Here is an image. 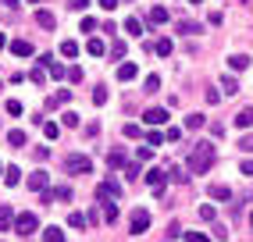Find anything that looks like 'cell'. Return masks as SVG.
Masks as SVG:
<instances>
[{
    "label": "cell",
    "instance_id": "6da1fadb",
    "mask_svg": "<svg viewBox=\"0 0 253 242\" xmlns=\"http://www.w3.org/2000/svg\"><path fill=\"white\" fill-rule=\"evenodd\" d=\"M214 157H217V150H214V143H196L193 146V153H189V175H207V171L214 167Z\"/></svg>",
    "mask_w": 253,
    "mask_h": 242
},
{
    "label": "cell",
    "instance_id": "7a4b0ae2",
    "mask_svg": "<svg viewBox=\"0 0 253 242\" xmlns=\"http://www.w3.org/2000/svg\"><path fill=\"white\" fill-rule=\"evenodd\" d=\"M64 171H68V175H89L93 161L86 157V153H72V157H64Z\"/></svg>",
    "mask_w": 253,
    "mask_h": 242
},
{
    "label": "cell",
    "instance_id": "3957f363",
    "mask_svg": "<svg viewBox=\"0 0 253 242\" xmlns=\"http://www.w3.org/2000/svg\"><path fill=\"white\" fill-rule=\"evenodd\" d=\"M14 232H18L22 239H29L32 232H40V217L32 214V210H25V214H18V221H14Z\"/></svg>",
    "mask_w": 253,
    "mask_h": 242
},
{
    "label": "cell",
    "instance_id": "277c9868",
    "mask_svg": "<svg viewBox=\"0 0 253 242\" xmlns=\"http://www.w3.org/2000/svg\"><path fill=\"white\" fill-rule=\"evenodd\" d=\"M96 200H104V203H118V200H122V185H118L114 178L100 182V185H96Z\"/></svg>",
    "mask_w": 253,
    "mask_h": 242
},
{
    "label": "cell",
    "instance_id": "5b68a950",
    "mask_svg": "<svg viewBox=\"0 0 253 242\" xmlns=\"http://www.w3.org/2000/svg\"><path fill=\"white\" fill-rule=\"evenodd\" d=\"M128 228H132V235H143L146 228H150V210H132V217H128Z\"/></svg>",
    "mask_w": 253,
    "mask_h": 242
},
{
    "label": "cell",
    "instance_id": "8992f818",
    "mask_svg": "<svg viewBox=\"0 0 253 242\" xmlns=\"http://www.w3.org/2000/svg\"><path fill=\"white\" fill-rule=\"evenodd\" d=\"M164 182H168V175H164V171H161V167H150V171H146V185H150V189H154V193H157V196L164 193Z\"/></svg>",
    "mask_w": 253,
    "mask_h": 242
},
{
    "label": "cell",
    "instance_id": "52a82bcc",
    "mask_svg": "<svg viewBox=\"0 0 253 242\" xmlns=\"http://www.w3.org/2000/svg\"><path fill=\"white\" fill-rule=\"evenodd\" d=\"M46 185H50L46 171H32V175H29V189H32V193H46Z\"/></svg>",
    "mask_w": 253,
    "mask_h": 242
},
{
    "label": "cell",
    "instance_id": "ba28073f",
    "mask_svg": "<svg viewBox=\"0 0 253 242\" xmlns=\"http://www.w3.org/2000/svg\"><path fill=\"white\" fill-rule=\"evenodd\" d=\"M14 221H18V214H14L11 206L4 203V206H0V232H11V228H14Z\"/></svg>",
    "mask_w": 253,
    "mask_h": 242
},
{
    "label": "cell",
    "instance_id": "9c48e42d",
    "mask_svg": "<svg viewBox=\"0 0 253 242\" xmlns=\"http://www.w3.org/2000/svg\"><path fill=\"white\" fill-rule=\"evenodd\" d=\"M143 121H146V125H164V121H168V111H164V107H150V111L143 114Z\"/></svg>",
    "mask_w": 253,
    "mask_h": 242
},
{
    "label": "cell",
    "instance_id": "30bf717a",
    "mask_svg": "<svg viewBox=\"0 0 253 242\" xmlns=\"http://www.w3.org/2000/svg\"><path fill=\"white\" fill-rule=\"evenodd\" d=\"M175 29L182 32V36H196V32H204V25H200V22H189V18H182Z\"/></svg>",
    "mask_w": 253,
    "mask_h": 242
},
{
    "label": "cell",
    "instance_id": "8fae6325",
    "mask_svg": "<svg viewBox=\"0 0 253 242\" xmlns=\"http://www.w3.org/2000/svg\"><path fill=\"white\" fill-rule=\"evenodd\" d=\"M11 54H14V57H32V43H29V40H14V43H11Z\"/></svg>",
    "mask_w": 253,
    "mask_h": 242
},
{
    "label": "cell",
    "instance_id": "7c38bea8",
    "mask_svg": "<svg viewBox=\"0 0 253 242\" xmlns=\"http://www.w3.org/2000/svg\"><path fill=\"white\" fill-rule=\"evenodd\" d=\"M136 72H139V68L132 64V61H125V64H118V79H122V82H132V79H136Z\"/></svg>",
    "mask_w": 253,
    "mask_h": 242
},
{
    "label": "cell",
    "instance_id": "4fadbf2b",
    "mask_svg": "<svg viewBox=\"0 0 253 242\" xmlns=\"http://www.w3.org/2000/svg\"><path fill=\"white\" fill-rule=\"evenodd\" d=\"M228 68H232V72H246V68H250V57H246V54H232V57H228Z\"/></svg>",
    "mask_w": 253,
    "mask_h": 242
},
{
    "label": "cell",
    "instance_id": "5bb4252c",
    "mask_svg": "<svg viewBox=\"0 0 253 242\" xmlns=\"http://www.w3.org/2000/svg\"><path fill=\"white\" fill-rule=\"evenodd\" d=\"M235 125H239V128H253V107H243L239 114H235Z\"/></svg>",
    "mask_w": 253,
    "mask_h": 242
},
{
    "label": "cell",
    "instance_id": "9a60e30c",
    "mask_svg": "<svg viewBox=\"0 0 253 242\" xmlns=\"http://www.w3.org/2000/svg\"><path fill=\"white\" fill-rule=\"evenodd\" d=\"M207 193H211V200H232V189L228 185H217V182L207 189Z\"/></svg>",
    "mask_w": 253,
    "mask_h": 242
},
{
    "label": "cell",
    "instance_id": "2e32d148",
    "mask_svg": "<svg viewBox=\"0 0 253 242\" xmlns=\"http://www.w3.org/2000/svg\"><path fill=\"white\" fill-rule=\"evenodd\" d=\"M168 22V7H150V25H164Z\"/></svg>",
    "mask_w": 253,
    "mask_h": 242
},
{
    "label": "cell",
    "instance_id": "e0dca14e",
    "mask_svg": "<svg viewBox=\"0 0 253 242\" xmlns=\"http://www.w3.org/2000/svg\"><path fill=\"white\" fill-rule=\"evenodd\" d=\"M86 50H89L93 57H104V54H107V46H104V40H96V36H93V40L86 43Z\"/></svg>",
    "mask_w": 253,
    "mask_h": 242
},
{
    "label": "cell",
    "instance_id": "ac0fdd59",
    "mask_svg": "<svg viewBox=\"0 0 253 242\" xmlns=\"http://www.w3.org/2000/svg\"><path fill=\"white\" fill-rule=\"evenodd\" d=\"M68 100H72V89H57L46 103H50V107H61V103H68Z\"/></svg>",
    "mask_w": 253,
    "mask_h": 242
},
{
    "label": "cell",
    "instance_id": "d6986e66",
    "mask_svg": "<svg viewBox=\"0 0 253 242\" xmlns=\"http://www.w3.org/2000/svg\"><path fill=\"white\" fill-rule=\"evenodd\" d=\"M43 242H64V232L50 224V228H43Z\"/></svg>",
    "mask_w": 253,
    "mask_h": 242
},
{
    "label": "cell",
    "instance_id": "ffe728a7",
    "mask_svg": "<svg viewBox=\"0 0 253 242\" xmlns=\"http://www.w3.org/2000/svg\"><path fill=\"white\" fill-rule=\"evenodd\" d=\"M36 22H40L43 29H54V25H57V18H54L50 11H36Z\"/></svg>",
    "mask_w": 253,
    "mask_h": 242
},
{
    "label": "cell",
    "instance_id": "44dd1931",
    "mask_svg": "<svg viewBox=\"0 0 253 242\" xmlns=\"http://www.w3.org/2000/svg\"><path fill=\"white\" fill-rule=\"evenodd\" d=\"M125 32L128 36H143V22L139 18H125Z\"/></svg>",
    "mask_w": 253,
    "mask_h": 242
},
{
    "label": "cell",
    "instance_id": "7402d4cb",
    "mask_svg": "<svg viewBox=\"0 0 253 242\" xmlns=\"http://www.w3.org/2000/svg\"><path fill=\"white\" fill-rule=\"evenodd\" d=\"M43 135H46V139H57V135H61V125H57V121H43Z\"/></svg>",
    "mask_w": 253,
    "mask_h": 242
},
{
    "label": "cell",
    "instance_id": "603a6c76",
    "mask_svg": "<svg viewBox=\"0 0 253 242\" xmlns=\"http://www.w3.org/2000/svg\"><path fill=\"white\" fill-rule=\"evenodd\" d=\"M7 143H11V146H25V132H22V128H11V132H7Z\"/></svg>",
    "mask_w": 253,
    "mask_h": 242
},
{
    "label": "cell",
    "instance_id": "cb8c5ba5",
    "mask_svg": "<svg viewBox=\"0 0 253 242\" xmlns=\"http://www.w3.org/2000/svg\"><path fill=\"white\" fill-rule=\"evenodd\" d=\"M107 164H111V167H125V153H122V150H111V153H107Z\"/></svg>",
    "mask_w": 253,
    "mask_h": 242
},
{
    "label": "cell",
    "instance_id": "d4e9b609",
    "mask_svg": "<svg viewBox=\"0 0 253 242\" xmlns=\"http://www.w3.org/2000/svg\"><path fill=\"white\" fill-rule=\"evenodd\" d=\"M4 182H7V185H18V182H22V171H18V167H4Z\"/></svg>",
    "mask_w": 253,
    "mask_h": 242
},
{
    "label": "cell",
    "instance_id": "484cf974",
    "mask_svg": "<svg viewBox=\"0 0 253 242\" xmlns=\"http://www.w3.org/2000/svg\"><path fill=\"white\" fill-rule=\"evenodd\" d=\"M221 89H225L228 96H235V93H239V82H235L232 75H225V79H221Z\"/></svg>",
    "mask_w": 253,
    "mask_h": 242
},
{
    "label": "cell",
    "instance_id": "4316f807",
    "mask_svg": "<svg viewBox=\"0 0 253 242\" xmlns=\"http://www.w3.org/2000/svg\"><path fill=\"white\" fill-rule=\"evenodd\" d=\"M68 224H72V228H86L89 221H86V214H79V210H72V214H68Z\"/></svg>",
    "mask_w": 253,
    "mask_h": 242
},
{
    "label": "cell",
    "instance_id": "83f0119b",
    "mask_svg": "<svg viewBox=\"0 0 253 242\" xmlns=\"http://www.w3.org/2000/svg\"><path fill=\"white\" fill-rule=\"evenodd\" d=\"M50 196H54V200H64V203H68V200H72V189H68V185H57V189H50Z\"/></svg>",
    "mask_w": 253,
    "mask_h": 242
},
{
    "label": "cell",
    "instance_id": "f1b7e54d",
    "mask_svg": "<svg viewBox=\"0 0 253 242\" xmlns=\"http://www.w3.org/2000/svg\"><path fill=\"white\" fill-rule=\"evenodd\" d=\"M185 128H189V132L204 128V114H189V118H185Z\"/></svg>",
    "mask_w": 253,
    "mask_h": 242
},
{
    "label": "cell",
    "instance_id": "f546056e",
    "mask_svg": "<svg viewBox=\"0 0 253 242\" xmlns=\"http://www.w3.org/2000/svg\"><path fill=\"white\" fill-rule=\"evenodd\" d=\"M93 103H96V107L107 103V85H96V89H93Z\"/></svg>",
    "mask_w": 253,
    "mask_h": 242
},
{
    "label": "cell",
    "instance_id": "4dcf8cb0",
    "mask_svg": "<svg viewBox=\"0 0 253 242\" xmlns=\"http://www.w3.org/2000/svg\"><path fill=\"white\" fill-rule=\"evenodd\" d=\"M104 221H107V224L118 221V203H104Z\"/></svg>",
    "mask_w": 253,
    "mask_h": 242
},
{
    "label": "cell",
    "instance_id": "1f68e13d",
    "mask_svg": "<svg viewBox=\"0 0 253 242\" xmlns=\"http://www.w3.org/2000/svg\"><path fill=\"white\" fill-rule=\"evenodd\" d=\"M61 54H64V57H75V54H79V43H75V40H64V43H61Z\"/></svg>",
    "mask_w": 253,
    "mask_h": 242
},
{
    "label": "cell",
    "instance_id": "d6a6232c",
    "mask_svg": "<svg viewBox=\"0 0 253 242\" xmlns=\"http://www.w3.org/2000/svg\"><path fill=\"white\" fill-rule=\"evenodd\" d=\"M171 50H175L171 40H157V54H161V57H171Z\"/></svg>",
    "mask_w": 253,
    "mask_h": 242
},
{
    "label": "cell",
    "instance_id": "836d02e7",
    "mask_svg": "<svg viewBox=\"0 0 253 242\" xmlns=\"http://www.w3.org/2000/svg\"><path fill=\"white\" fill-rule=\"evenodd\" d=\"M125 175H128L132 182H136V178L143 175V167H139V161H132V164H125Z\"/></svg>",
    "mask_w": 253,
    "mask_h": 242
},
{
    "label": "cell",
    "instance_id": "e575fe53",
    "mask_svg": "<svg viewBox=\"0 0 253 242\" xmlns=\"http://www.w3.org/2000/svg\"><path fill=\"white\" fill-rule=\"evenodd\" d=\"M111 57H114V61H122V57H125V43H122V40H114V43H111Z\"/></svg>",
    "mask_w": 253,
    "mask_h": 242
},
{
    "label": "cell",
    "instance_id": "d590c367",
    "mask_svg": "<svg viewBox=\"0 0 253 242\" xmlns=\"http://www.w3.org/2000/svg\"><path fill=\"white\" fill-rule=\"evenodd\" d=\"M29 79H32V85H43V82H46V72H43V68H32Z\"/></svg>",
    "mask_w": 253,
    "mask_h": 242
},
{
    "label": "cell",
    "instance_id": "8d00e7d4",
    "mask_svg": "<svg viewBox=\"0 0 253 242\" xmlns=\"http://www.w3.org/2000/svg\"><path fill=\"white\" fill-rule=\"evenodd\" d=\"M214 217H217V210H214L211 203H204V206H200V221H214Z\"/></svg>",
    "mask_w": 253,
    "mask_h": 242
},
{
    "label": "cell",
    "instance_id": "74e56055",
    "mask_svg": "<svg viewBox=\"0 0 253 242\" xmlns=\"http://www.w3.org/2000/svg\"><path fill=\"white\" fill-rule=\"evenodd\" d=\"M161 143H164V135H161V132H150V135H146V146H150V150L161 146Z\"/></svg>",
    "mask_w": 253,
    "mask_h": 242
},
{
    "label": "cell",
    "instance_id": "f35d334b",
    "mask_svg": "<svg viewBox=\"0 0 253 242\" xmlns=\"http://www.w3.org/2000/svg\"><path fill=\"white\" fill-rule=\"evenodd\" d=\"M239 150H246V153H253V132H246L243 139H239Z\"/></svg>",
    "mask_w": 253,
    "mask_h": 242
},
{
    "label": "cell",
    "instance_id": "ab89813d",
    "mask_svg": "<svg viewBox=\"0 0 253 242\" xmlns=\"http://www.w3.org/2000/svg\"><path fill=\"white\" fill-rule=\"evenodd\" d=\"M122 132H125V135H128V139H139V135H143V128H139V125H125V128H122Z\"/></svg>",
    "mask_w": 253,
    "mask_h": 242
},
{
    "label": "cell",
    "instance_id": "60d3db41",
    "mask_svg": "<svg viewBox=\"0 0 253 242\" xmlns=\"http://www.w3.org/2000/svg\"><path fill=\"white\" fill-rule=\"evenodd\" d=\"M185 242H211L204 232H185Z\"/></svg>",
    "mask_w": 253,
    "mask_h": 242
},
{
    "label": "cell",
    "instance_id": "b9f144b4",
    "mask_svg": "<svg viewBox=\"0 0 253 242\" xmlns=\"http://www.w3.org/2000/svg\"><path fill=\"white\" fill-rule=\"evenodd\" d=\"M157 89H161V79L150 75V79H146V93H157Z\"/></svg>",
    "mask_w": 253,
    "mask_h": 242
},
{
    "label": "cell",
    "instance_id": "7bdbcfd3",
    "mask_svg": "<svg viewBox=\"0 0 253 242\" xmlns=\"http://www.w3.org/2000/svg\"><path fill=\"white\" fill-rule=\"evenodd\" d=\"M164 139H168V143H178V139H182V128H168Z\"/></svg>",
    "mask_w": 253,
    "mask_h": 242
},
{
    "label": "cell",
    "instance_id": "ee69618b",
    "mask_svg": "<svg viewBox=\"0 0 253 242\" xmlns=\"http://www.w3.org/2000/svg\"><path fill=\"white\" fill-rule=\"evenodd\" d=\"M64 125L75 128V125H79V114H75V111H64Z\"/></svg>",
    "mask_w": 253,
    "mask_h": 242
},
{
    "label": "cell",
    "instance_id": "f6af8a7d",
    "mask_svg": "<svg viewBox=\"0 0 253 242\" xmlns=\"http://www.w3.org/2000/svg\"><path fill=\"white\" fill-rule=\"evenodd\" d=\"M7 114L18 118V114H22V103H18V100H7Z\"/></svg>",
    "mask_w": 253,
    "mask_h": 242
},
{
    "label": "cell",
    "instance_id": "bcb514c9",
    "mask_svg": "<svg viewBox=\"0 0 253 242\" xmlns=\"http://www.w3.org/2000/svg\"><path fill=\"white\" fill-rule=\"evenodd\" d=\"M68 7H72V11H86L89 0H68Z\"/></svg>",
    "mask_w": 253,
    "mask_h": 242
},
{
    "label": "cell",
    "instance_id": "7dc6e473",
    "mask_svg": "<svg viewBox=\"0 0 253 242\" xmlns=\"http://www.w3.org/2000/svg\"><path fill=\"white\" fill-rule=\"evenodd\" d=\"M168 175H171L175 182H189V175H182V171H178V167H171V171H168Z\"/></svg>",
    "mask_w": 253,
    "mask_h": 242
},
{
    "label": "cell",
    "instance_id": "c3c4849f",
    "mask_svg": "<svg viewBox=\"0 0 253 242\" xmlns=\"http://www.w3.org/2000/svg\"><path fill=\"white\" fill-rule=\"evenodd\" d=\"M150 153H154L150 146H139V150H136V157H139V161H150Z\"/></svg>",
    "mask_w": 253,
    "mask_h": 242
},
{
    "label": "cell",
    "instance_id": "681fc988",
    "mask_svg": "<svg viewBox=\"0 0 253 242\" xmlns=\"http://www.w3.org/2000/svg\"><path fill=\"white\" fill-rule=\"evenodd\" d=\"M82 32H96V22L93 18H82Z\"/></svg>",
    "mask_w": 253,
    "mask_h": 242
},
{
    "label": "cell",
    "instance_id": "f907efd6",
    "mask_svg": "<svg viewBox=\"0 0 253 242\" xmlns=\"http://www.w3.org/2000/svg\"><path fill=\"white\" fill-rule=\"evenodd\" d=\"M68 79L72 82H82V68H68Z\"/></svg>",
    "mask_w": 253,
    "mask_h": 242
},
{
    "label": "cell",
    "instance_id": "816d5d0a",
    "mask_svg": "<svg viewBox=\"0 0 253 242\" xmlns=\"http://www.w3.org/2000/svg\"><path fill=\"white\" fill-rule=\"evenodd\" d=\"M100 7H104V11H114V7H118V0H100Z\"/></svg>",
    "mask_w": 253,
    "mask_h": 242
},
{
    "label": "cell",
    "instance_id": "f5cc1de1",
    "mask_svg": "<svg viewBox=\"0 0 253 242\" xmlns=\"http://www.w3.org/2000/svg\"><path fill=\"white\" fill-rule=\"evenodd\" d=\"M243 175H250V178H253V161H243Z\"/></svg>",
    "mask_w": 253,
    "mask_h": 242
},
{
    "label": "cell",
    "instance_id": "db71d44e",
    "mask_svg": "<svg viewBox=\"0 0 253 242\" xmlns=\"http://www.w3.org/2000/svg\"><path fill=\"white\" fill-rule=\"evenodd\" d=\"M4 46H11V43H7V36H4V32H0V50H4Z\"/></svg>",
    "mask_w": 253,
    "mask_h": 242
},
{
    "label": "cell",
    "instance_id": "11a10c76",
    "mask_svg": "<svg viewBox=\"0 0 253 242\" xmlns=\"http://www.w3.org/2000/svg\"><path fill=\"white\" fill-rule=\"evenodd\" d=\"M0 4H7V7H18V0H0Z\"/></svg>",
    "mask_w": 253,
    "mask_h": 242
},
{
    "label": "cell",
    "instance_id": "9f6ffc18",
    "mask_svg": "<svg viewBox=\"0 0 253 242\" xmlns=\"http://www.w3.org/2000/svg\"><path fill=\"white\" fill-rule=\"evenodd\" d=\"M0 178H4V164H0Z\"/></svg>",
    "mask_w": 253,
    "mask_h": 242
},
{
    "label": "cell",
    "instance_id": "6f0895ef",
    "mask_svg": "<svg viewBox=\"0 0 253 242\" xmlns=\"http://www.w3.org/2000/svg\"><path fill=\"white\" fill-rule=\"evenodd\" d=\"M29 4H40V0H29Z\"/></svg>",
    "mask_w": 253,
    "mask_h": 242
},
{
    "label": "cell",
    "instance_id": "680465c9",
    "mask_svg": "<svg viewBox=\"0 0 253 242\" xmlns=\"http://www.w3.org/2000/svg\"><path fill=\"white\" fill-rule=\"evenodd\" d=\"M189 4H200V0H189Z\"/></svg>",
    "mask_w": 253,
    "mask_h": 242
},
{
    "label": "cell",
    "instance_id": "91938a15",
    "mask_svg": "<svg viewBox=\"0 0 253 242\" xmlns=\"http://www.w3.org/2000/svg\"><path fill=\"white\" fill-rule=\"evenodd\" d=\"M0 89H4V82H0Z\"/></svg>",
    "mask_w": 253,
    "mask_h": 242
},
{
    "label": "cell",
    "instance_id": "94428289",
    "mask_svg": "<svg viewBox=\"0 0 253 242\" xmlns=\"http://www.w3.org/2000/svg\"><path fill=\"white\" fill-rule=\"evenodd\" d=\"M250 224H253V217H250Z\"/></svg>",
    "mask_w": 253,
    "mask_h": 242
},
{
    "label": "cell",
    "instance_id": "6125c7cd",
    "mask_svg": "<svg viewBox=\"0 0 253 242\" xmlns=\"http://www.w3.org/2000/svg\"><path fill=\"white\" fill-rule=\"evenodd\" d=\"M125 4H128V0H125Z\"/></svg>",
    "mask_w": 253,
    "mask_h": 242
},
{
    "label": "cell",
    "instance_id": "be15d7a7",
    "mask_svg": "<svg viewBox=\"0 0 253 242\" xmlns=\"http://www.w3.org/2000/svg\"><path fill=\"white\" fill-rule=\"evenodd\" d=\"M25 242H29V239H25Z\"/></svg>",
    "mask_w": 253,
    "mask_h": 242
}]
</instances>
